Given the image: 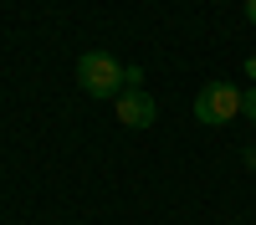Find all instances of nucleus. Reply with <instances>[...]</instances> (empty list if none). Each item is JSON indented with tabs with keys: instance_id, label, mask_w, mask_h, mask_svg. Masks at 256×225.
<instances>
[{
	"instance_id": "nucleus-4",
	"label": "nucleus",
	"mask_w": 256,
	"mask_h": 225,
	"mask_svg": "<svg viewBox=\"0 0 256 225\" xmlns=\"http://www.w3.org/2000/svg\"><path fill=\"white\" fill-rule=\"evenodd\" d=\"M241 113L256 123V87H246V92H241Z\"/></svg>"
},
{
	"instance_id": "nucleus-2",
	"label": "nucleus",
	"mask_w": 256,
	"mask_h": 225,
	"mask_svg": "<svg viewBox=\"0 0 256 225\" xmlns=\"http://www.w3.org/2000/svg\"><path fill=\"white\" fill-rule=\"evenodd\" d=\"M241 113V92L230 87V82H210V87H200L195 97V118L210 123V128H220V123H230Z\"/></svg>"
},
{
	"instance_id": "nucleus-5",
	"label": "nucleus",
	"mask_w": 256,
	"mask_h": 225,
	"mask_svg": "<svg viewBox=\"0 0 256 225\" xmlns=\"http://www.w3.org/2000/svg\"><path fill=\"white\" fill-rule=\"evenodd\" d=\"M123 87H144V67H123Z\"/></svg>"
},
{
	"instance_id": "nucleus-7",
	"label": "nucleus",
	"mask_w": 256,
	"mask_h": 225,
	"mask_svg": "<svg viewBox=\"0 0 256 225\" xmlns=\"http://www.w3.org/2000/svg\"><path fill=\"white\" fill-rule=\"evenodd\" d=\"M246 72H251V82H256V56H251V61H246Z\"/></svg>"
},
{
	"instance_id": "nucleus-6",
	"label": "nucleus",
	"mask_w": 256,
	"mask_h": 225,
	"mask_svg": "<svg viewBox=\"0 0 256 225\" xmlns=\"http://www.w3.org/2000/svg\"><path fill=\"white\" fill-rule=\"evenodd\" d=\"M246 20H251V26H256V0H246Z\"/></svg>"
},
{
	"instance_id": "nucleus-3",
	"label": "nucleus",
	"mask_w": 256,
	"mask_h": 225,
	"mask_svg": "<svg viewBox=\"0 0 256 225\" xmlns=\"http://www.w3.org/2000/svg\"><path fill=\"white\" fill-rule=\"evenodd\" d=\"M113 113H118V123H128V128H148V123L159 118V102L148 97L144 87H123L113 97Z\"/></svg>"
},
{
	"instance_id": "nucleus-8",
	"label": "nucleus",
	"mask_w": 256,
	"mask_h": 225,
	"mask_svg": "<svg viewBox=\"0 0 256 225\" xmlns=\"http://www.w3.org/2000/svg\"><path fill=\"white\" fill-rule=\"evenodd\" d=\"M246 159H251V164H256V149H251V154H246Z\"/></svg>"
},
{
	"instance_id": "nucleus-1",
	"label": "nucleus",
	"mask_w": 256,
	"mask_h": 225,
	"mask_svg": "<svg viewBox=\"0 0 256 225\" xmlns=\"http://www.w3.org/2000/svg\"><path fill=\"white\" fill-rule=\"evenodd\" d=\"M77 87L88 97H118L123 92V61L108 51H88L77 56Z\"/></svg>"
}]
</instances>
